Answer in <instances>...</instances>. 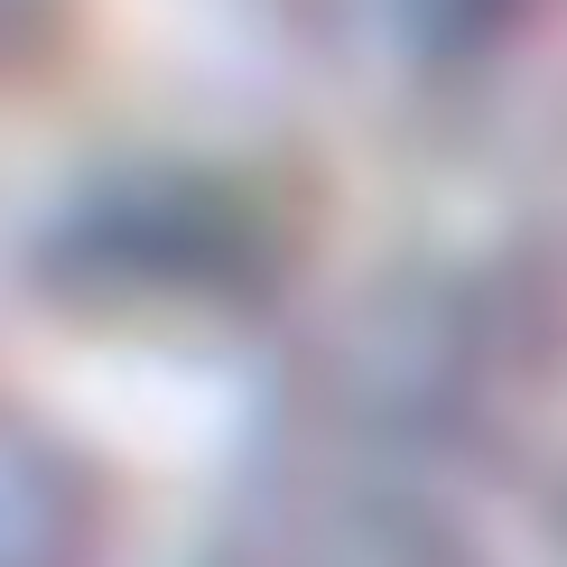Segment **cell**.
<instances>
[{
	"label": "cell",
	"mask_w": 567,
	"mask_h": 567,
	"mask_svg": "<svg viewBox=\"0 0 567 567\" xmlns=\"http://www.w3.org/2000/svg\"><path fill=\"white\" fill-rule=\"evenodd\" d=\"M205 567H493V549L429 484L372 475V465H317L251 493L205 549Z\"/></svg>",
	"instance_id": "cell-1"
},
{
	"label": "cell",
	"mask_w": 567,
	"mask_h": 567,
	"mask_svg": "<svg viewBox=\"0 0 567 567\" xmlns=\"http://www.w3.org/2000/svg\"><path fill=\"white\" fill-rule=\"evenodd\" d=\"M112 558V484L93 446L0 382V567H103Z\"/></svg>",
	"instance_id": "cell-2"
}]
</instances>
